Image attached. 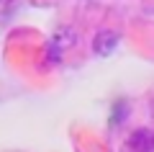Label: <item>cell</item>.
<instances>
[{"mask_svg": "<svg viewBox=\"0 0 154 152\" xmlns=\"http://www.w3.org/2000/svg\"><path fill=\"white\" fill-rule=\"evenodd\" d=\"M128 152H154V131L139 126L128 137Z\"/></svg>", "mask_w": 154, "mask_h": 152, "instance_id": "obj_1", "label": "cell"}, {"mask_svg": "<svg viewBox=\"0 0 154 152\" xmlns=\"http://www.w3.org/2000/svg\"><path fill=\"white\" fill-rule=\"evenodd\" d=\"M118 34L116 31H110V28H105V31H98L95 34V39H93V52L98 57H108L110 52H113L116 47H118Z\"/></svg>", "mask_w": 154, "mask_h": 152, "instance_id": "obj_2", "label": "cell"}, {"mask_svg": "<svg viewBox=\"0 0 154 152\" xmlns=\"http://www.w3.org/2000/svg\"><path fill=\"white\" fill-rule=\"evenodd\" d=\"M75 44V34L69 31V28H64V31H59L54 36V41H51V52H54V62H57V57H59V52L62 49H67V47H72Z\"/></svg>", "mask_w": 154, "mask_h": 152, "instance_id": "obj_3", "label": "cell"}, {"mask_svg": "<svg viewBox=\"0 0 154 152\" xmlns=\"http://www.w3.org/2000/svg\"><path fill=\"white\" fill-rule=\"evenodd\" d=\"M126 114H128V103H126V101H118V103H116V111H113V119H110V124L118 126V124H121V119H123Z\"/></svg>", "mask_w": 154, "mask_h": 152, "instance_id": "obj_4", "label": "cell"}]
</instances>
